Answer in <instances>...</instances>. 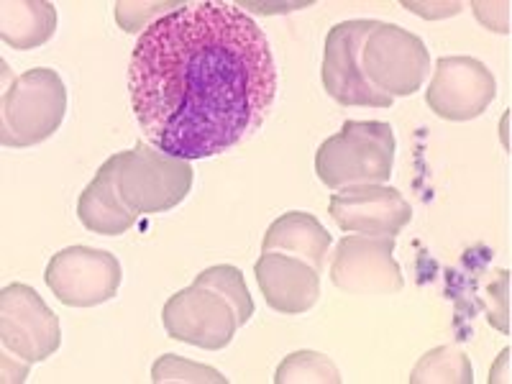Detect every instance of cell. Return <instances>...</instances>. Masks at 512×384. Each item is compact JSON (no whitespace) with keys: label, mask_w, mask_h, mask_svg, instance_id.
Segmentation results:
<instances>
[{"label":"cell","mask_w":512,"mask_h":384,"mask_svg":"<svg viewBox=\"0 0 512 384\" xmlns=\"http://www.w3.org/2000/svg\"><path fill=\"white\" fill-rule=\"evenodd\" d=\"M149 144L177 159L231 152L277 100V64L254 18L231 3H185L146 26L128 67Z\"/></svg>","instance_id":"cell-1"},{"label":"cell","mask_w":512,"mask_h":384,"mask_svg":"<svg viewBox=\"0 0 512 384\" xmlns=\"http://www.w3.org/2000/svg\"><path fill=\"white\" fill-rule=\"evenodd\" d=\"M395 134L384 121H346L336 136L320 144L315 172L331 190L384 185L395 167Z\"/></svg>","instance_id":"cell-2"},{"label":"cell","mask_w":512,"mask_h":384,"mask_svg":"<svg viewBox=\"0 0 512 384\" xmlns=\"http://www.w3.org/2000/svg\"><path fill=\"white\" fill-rule=\"evenodd\" d=\"M67 113L62 77L36 67L11 82L0 105V141L6 149H26L52 139Z\"/></svg>","instance_id":"cell-3"},{"label":"cell","mask_w":512,"mask_h":384,"mask_svg":"<svg viewBox=\"0 0 512 384\" xmlns=\"http://www.w3.org/2000/svg\"><path fill=\"white\" fill-rule=\"evenodd\" d=\"M116 185L121 200L136 216H154L180 205L192 190V167L187 159L164 154L139 141L134 149L116 154Z\"/></svg>","instance_id":"cell-4"},{"label":"cell","mask_w":512,"mask_h":384,"mask_svg":"<svg viewBox=\"0 0 512 384\" xmlns=\"http://www.w3.org/2000/svg\"><path fill=\"white\" fill-rule=\"evenodd\" d=\"M431 70V54L423 39L397 24L374 21L361 47V72L390 98H408L420 90Z\"/></svg>","instance_id":"cell-5"},{"label":"cell","mask_w":512,"mask_h":384,"mask_svg":"<svg viewBox=\"0 0 512 384\" xmlns=\"http://www.w3.org/2000/svg\"><path fill=\"white\" fill-rule=\"evenodd\" d=\"M162 320L169 336L205 351L226 349L241 328L239 315L226 297L195 282L169 297Z\"/></svg>","instance_id":"cell-6"},{"label":"cell","mask_w":512,"mask_h":384,"mask_svg":"<svg viewBox=\"0 0 512 384\" xmlns=\"http://www.w3.org/2000/svg\"><path fill=\"white\" fill-rule=\"evenodd\" d=\"M0 344L24 364L49 359L62 344L59 318L29 285L0 290Z\"/></svg>","instance_id":"cell-7"},{"label":"cell","mask_w":512,"mask_h":384,"mask_svg":"<svg viewBox=\"0 0 512 384\" xmlns=\"http://www.w3.org/2000/svg\"><path fill=\"white\" fill-rule=\"evenodd\" d=\"M49 290L70 308H95L113 300L121 287V264L93 246H70L52 256L44 274Z\"/></svg>","instance_id":"cell-8"},{"label":"cell","mask_w":512,"mask_h":384,"mask_svg":"<svg viewBox=\"0 0 512 384\" xmlns=\"http://www.w3.org/2000/svg\"><path fill=\"white\" fill-rule=\"evenodd\" d=\"M374 21H344L336 24L326 36L323 54V88L338 105H364V108H390L395 98L384 95L361 72V47Z\"/></svg>","instance_id":"cell-9"},{"label":"cell","mask_w":512,"mask_h":384,"mask_svg":"<svg viewBox=\"0 0 512 384\" xmlns=\"http://www.w3.org/2000/svg\"><path fill=\"white\" fill-rule=\"evenodd\" d=\"M392 236H346L331 264V282L349 295H395L405 287Z\"/></svg>","instance_id":"cell-10"},{"label":"cell","mask_w":512,"mask_h":384,"mask_svg":"<svg viewBox=\"0 0 512 384\" xmlns=\"http://www.w3.org/2000/svg\"><path fill=\"white\" fill-rule=\"evenodd\" d=\"M497 95V80L484 62L474 57L438 59L425 103L446 121H472L489 108Z\"/></svg>","instance_id":"cell-11"},{"label":"cell","mask_w":512,"mask_h":384,"mask_svg":"<svg viewBox=\"0 0 512 384\" xmlns=\"http://www.w3.org/2000/svg\"><path fill=\"white\" fill-rule=\"evenodd\" d=\"M328 216L346 233L395 239L397 233L413 221V208L395 187L354 185L333 192Z\"/></svg>","instance_id":"cell-12"},{"label":"cell","mask_w":512,"mask_h":384,"mask_svg":"<svg viewBox=\"0 0 512 384\" xmlns=\"http://www.w3.org/2000/svg\"><path fill=\"white\" fill-rule=\"evenodd\" d=\"M256 282L272 310L285 315L308 313L320 297V272L297 256L267 251L254 267Z\"/></svg>","instance_id":"cell-13"},{"label":"cell","mask_w":512,"mask_h":384,"mask_svg":"<svg viewBox=\"0 0 512 384\" xmlns=\"http://www.w3.org/2000/svg\"><path fill=\"white\" fill-rule=\"evenodd\" d=\"M77 216L82 226L100 236H121L134 226L136 213L126 208L116 185V157L108 159L85 187L77 203Z\"/></svg>","instance_id":"cell-14"},{"label":"cell","mask_w":512,"mask_h":384,"mask_svg":"<svg viewBox=\"0 0 512 384\" xmlns=\"http://www.w3.org/2000/svg\"><path fill=\"white\" fill-rule=\"evenodd\" d=\"M328 249H331V233L313 213H303V210H292V213L277 218L267 228L262 241L264 254L277 251V254L297 256L318 272L323 269Z\"/></svg>","instance_id":"cell-15"},{"label":"cell","mask_w":512,"mask_h":384,"mask_svg":"<svg viewBox=\"0 0 512 384\" xmlns=\"http://www.w3.org/2000/svg\"><path fill=\"white\" fill-rule=\"evenodd\" d=\"M57 31V8L47 0H21L0 6V36L11 49H39Z\"/></svg>","instance_id":"cell-16"},{"label":"cell","mask_w":512,"mask_h":384,"mask_svg":"<svg viewBox=\"0 0 512 384\" xmlns=\"http://www.w3.org/2000/svg\"><path fill=\"white\" fill-rule=\"evenodd\" d=\"M413 384H472L474 369L472 361L459 346H438L428 351L415 364L410 374Z\"/></svg>","instance_id":"cell-17"},{"label":"cell","mask_w":512,"mask_h":384,"mask_svg":"<svg viewBox=\"0 0 512 384\" xmlns=\"http://www.w3.org/2000/svg\"><path fill=\"white\" fill-rule=\"evenodd\" d=\"M277 384H341V372L318 351H295L287 356L274 374Z\"/></svg>","instance_id":"cell-18"},{"label":"cell","mask_w":512,"mask_h":384,"mask_svg":"<svg viewBox=\"0 0 512 384\" xmlns=\"http://www.w3.org/2000/svg\"><path fill=\"white\" fill-rule=\"evenodd\" d=\"M195 285H203L210 287V290L221 292L228 303L233 305L236 315H239L241 326L254 315V300H251L249 287H246L241 269L231 267V264H218V267H210L205 269L203 274H198Z\"/></svg>","instance_id":"cell-19"},{"label":"cell","mask_w":512,"mask_h":384,"mask_svg":"<svg viewBox=\"0 0 512 384\" xmlns=\"http://www.w3.org/2000/svg\"><path fill=\"white\" fill-rule=\"evenodd\" d=\"M152 382H157V384H164V382L226 384L228 379L213 367L195 364V361H187V359H182V356H175V354H164L154 361Z\"/></svg>","instance_id":"cell-20"}]
</instances>
